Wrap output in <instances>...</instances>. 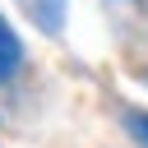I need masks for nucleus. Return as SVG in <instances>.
I'll return each mask as SVG.
<instances>
[{"mask_svg": "<svg viewBox=\"0 0 148 148\" xmlns=\"http://www.w3.org/2000/svg\"><path fill=\"white\" fill-rule=\"evenodd\" d=\"M18 65H23V42H18V32L9 28V18L0 14V83L14 79Z\"/></svg>", "mask_w": 148, "mask_h": 148, "instance_id": "f257e3e1", "label": "nucleus"}, {"mask_svg": "<svg viewBox=\"0 0 148 148\" xmlns=\"http://www.w3.org/2000/svg\"><path fill=\"white\" fill-rule=\"evenodd\" d=\"M32 14H37V23L46 32H56L65 23V0H32Z\"/></svg>", "mask_w": 148, "mask_h": 148, "instance_id": "f03ea898", "label": "nucleus"}, {"mask_svg": "<svg viewBox=\"0 0 148 148\" xmlns=\"http://www.w3.org/2000/svg\"><path fill=\"white\" fill-rule=\"evenodd\" d=\"M125 130L139 148H148V111H125Z\"/></svg>", "mask_w": 148, "mask_h": 148, "instance_id": "7ed1b4c3", "label": "nucleus"}, {"mask_svg": "<svg viewBox=\"0 0 148 148\" xmlns=\"http://www.w3.org/2000/svg\"><path fill=\"white\" fill-rule=\"evenodd\" d=\"M143 79H148V74H143Z\"/></svg>", "mask_w": 148, "mask_h": 148, "instance_id": "20e7f679", "label": "nucleus"}]
</instances>
